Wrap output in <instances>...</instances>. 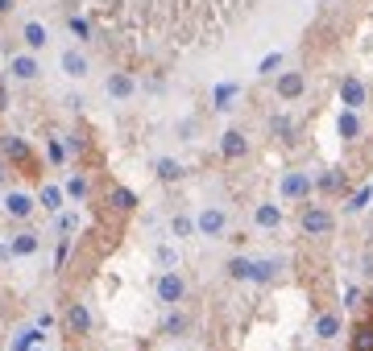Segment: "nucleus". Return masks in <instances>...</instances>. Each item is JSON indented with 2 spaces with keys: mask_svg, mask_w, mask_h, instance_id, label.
<instances>
[{
  "mask_svg": "<svg viewBox=\"0 0 373 351\" xmlns=\"http://www.w3.org/2000/svg\"><path fill=\"white\" fill-rule=\"evenodd\" d=\"M311 190H315V178H311L307 169H286L282 182H278V194H282L286 203H307Z\"/></svg>",
  "mask_w": 373,
  "mask_h": 351,
  "instance_id": "obj_1",
  "label": "nucleus"
},
{
  "mask_svg": "<svg viewBox=\"0 0 373 351\" xmlns=\"http://www.w3.org/2000/svg\"><path fill=\"white\" fill-rule=\"evenodd\" d=\"M195 232L207 235V240H220V235L228 232V211L224 207H203L195 215Z\"/></svg>",
  "mask_w": 373,
  "mask_h": 351,
  "instance_id": "obj_2",
  "label": "nucleus"
},
{
  "mask_svg": "<svg viewBox=\"0 0 373 351\" xmlns=\"http://www.w3.org/2000/svg\"><path fill=\"white\" fill-rule=\"evenodd\" d=\"M298 223H303L307 235H328L336 228V215L328 207H320V203H311V207H303V219H298Z\"/></svg>",
  "mask_w": 373,
  "mask_h": 351,
  "instance_id": "obj_3",
  "label": "nucleus"
},
{
  "mask_svg": "<svg viewBox=\"0 0 373 351\" xmlns=\"http://www.w3.org/2000/svg\"><path fill=\"white\" fill-rule=\"evenodd\" d=\"M0 149H4V157L17 165L21 174H38V169H33V149H29L21 137H4L0 140Z\"/></svg>",
  "mask_w": 373,
  "mask_h": 351,
  "instance_id": "obj_4",
  "label": "nucleus"
},
{
  "mask_svg": "<svg viewBox=\"0 0 373 351\" xmlns=\"http://www.w3.org/2000/svg\"><path fill=\"white\" fill-rule=\"evenodd\" d=\"M153 289H158V302H166V306H178L183 298H187V281L178 277L174 269H166V273L158 277V285H153Z\"/></svg>",
  "mask_w": 373,
  "mask_h": 351,
  "instance_id": "obj_5",
  "label": "nucleus"
},
{
  "mask_svg": "<svg viewBox=\"0 0 373 351\" xmlns=\"http://www.w3.org/2000/svg\"><path fill=\"white\" fill-rule=\"evenodd\" d=\"M9 74H13L17 83H29V79H38V74H42V62H38V54H33V50H25V54H9Z\"/></svg>",
  "mask_w": 373,
  "mask_h": 351,
  "instance_id": "obj_6",
  "label": "nucleus"
},
{
  "mask_svg": "<svg viewBox=\"0 0 373 351\" xmlns=\"http://www.w3.org/2000/svg\"><path fill=\"white\" fill-rule=\"evenodd\" d=\"M274 91H278V99H298V95L307 91V79H303V70H282L278 74V83H274Z\"/></svg>",
  "mask_w": 373,
  "mask_h": 351,
  "instance_id": "obj_7",
  "label": "nucleus"
},
{
  "mask_svg": "<svg viewBox=\"0 0 373 351\" xmlns=\"http://www.w3.org/2000/svg\"><path fill=\"white\" fill-rule=\"evenodd\" d=\"M245 153H249V137L241 133V128H228V133L220 137V157L224 162H241Z\"/></svg>",
  "mask_w": 373,
  "mask_h": 351,
  "instance_id": "obj_8",
  "label": "nucleus"
},
{
  "mask_svg": "<svg viewBox=\"0 0 373 351\" xmlns=\"http://www.w3.org/2000/svg\"><path fill=\"white\" fill-rule=\"evenodd\" d=\"M33 207H38V203H33V194H25V190H9V194H4V215H9V219H29Z\"/></svg>",
  "mask_w": 373,
  "mask_h": 351,
  "instance_id": "obj_9",
  "label": "nucleus"
},
{
  "mask_svg": "<svg viewBox=\"0 0 373 351\" xmlns=\"http://www.w3.org/2000/svg\"><path fill=\"white\" fill-rule=\"evenodd\" d=\"M365 99H369V91H365V83H361L357 74H345V79H340V104L357 112V108H361Z\"/></svg>",
  "mask_w": 373,
  "mask_h": 351,
  "instance_id": "obj_10",
  "label": "nucleus"
},
{
  "mask_svg": "<svg viewBox=\"0 0 373 351\" xmlns=\"http://www.w3.org/2000/svg\"><path fill=\"white\" fill-rule=\"evenodd\" d=\"M21 42H25V50H46V42H50V33H46V25L42 21H25L21 25Z\"/></svg>",
  "mask_w": 373,
  "mask_h": 351,
  "instance_id": "obj_11",
  "label": "nucleus"
},
{
  "mask_svg": "<svg viewBox=\"0 0 373 351\" xmlns=\"http://www.w3.org/2000/svg\"><path fill=\"white\" fill-rule=\"evenodd\" d=\"M253 223H257L261 232H278V228H282V211L274 207V203H257V211H253Z\"/></svg>",
  "mask_w": 373,
  "mask_h": 351,
  "instance_id": "obj_12",
  "label": "nucleus"
},
{
  "mask_svg": "<svg viewBox=\"0 0 373 351\" xmlns=\"http://www.w3.org/2000/svg\"><path fill=\"white\" fill-rule=\"evenodd\" d=\"M104 91L112 95V99H129V95L137 91V83H133V74H124V70H117V74H108Z\"/></svg>",
  "mask_w": 373,
  "mask_h": 351,
  "instance_id": "obj_13",
  "label": "nucleus"
},
{
  "mask_svg": "<svg viewBox=\"0 0 373 351\" xmlns=\"http://www.w3.org/2000/svg\"><path fill=\"white\" fill-rule=\"evenodd\" d=\"M67 327H71V335H87V330H92V314H87L83 302L67 306Z\"/></svg>",
  "mask_w": 373,
  "mask_h": 351,
  "instance_id": "obj_14",
  "label": "nucleus"
},
{
  "mask_svg": "<svg viewBox=\"0 0 373 351\" xmlns=\"http://www.w3.org/2000/svg\"><path fill=\"white\" fill-rule=\"evenodd\" d=\"M9 248H13V257H33L42 248V240H38V232H17L9 240Z\"/></svg>",
  "mask_w": 373,
  "mask_h": 351,
  "instance_id": "obj_15",
  "label": "nucleus"
},
{
  "mask_svg": "<svg viewBox=\"0 0 373 351\" xmlns=\"http://www.w3.org/2000/svg\"><path fill=\"white\" fill-rule=\"evenodd\" d=\"M237 95H241V83H220V87L212 91V108H216V112H228Z\"/></svg>",
  "mask_w": 373,
  "mask_h": 351,
  "instance_id": "obj_16",
  "label": "nucleus"
},
{
  "mask_svg": "<svg viewBox=\"0 0 373 351\" xmlns=\"http://www.w3.org/2000/svg\"><path fill=\"white\" fill-rule=\"evenodd\" d=\"M336 133H340L345 140H357V137H361V116H357L352 108H345L340 120H336Z\"/></svg>",
  "mask_w": 373,
  "mask_h": 351,
  "instance_id": "obj_17",
  "label": "nucleus"
},
{
  "mask_svg": "<svg viewBox=\"0 0 373 351\" xmlns=\"http://www.w3.org/2000/svg\"><path fill=\"white\" fill-rule=\"evenodd\" d=\"M58 62H63V70H67L71 79H83V74H87V58H83L79 50H63V58H58Z\"/></svg>",
  "mask_w": 373,
  "mask_h": 351,
  "instance_id": "obj_18",
  "label": "nucleus"
},
{
  "mask_svg": "<svg viewBox=\"0 0 373 351\" xmlns=\"http://www.w3.org/2000/svg\"><path fill=\"white\" fill-rule=\"evenodd\" d=\"M108 203H112V211L129 215V211L137 207V194H133V190H124V186H112V190H108Z\"/></svg>",
  "mask_w": 373,
  "mask_h": 351,
  "instance_id": "obj_19",
  "label": "nucleus"
},
{
  "mask_svg": "<svg viewBox=\"0 0 373 351\" xmlns=\"http://www.w3.org/2000/svg\"><path fill=\"white\" fill-rule=\"evenodd\" d=\"M352 351H373V318L352 327Z\"/></svg>",
  "mask_w": 373,
  "mask_h": 351,
  "instance_id": "obj_20",
  "label": "nucleus"
},
{
  "mask_svg": "<svg viewBox=\"0 0 373 351\" xmlns=\"http://www.w3.org/2000/svg\"><path fill=\"white\" fill-rule=\"evenodd\" d=\"M315 190H320V194H340V190H345V174H340V169L320 174V178H315Z\"/></svg>",
  "mask_w": 373,
  "mask_h": 351,
  "instance_id": "obj_21",
  "label": "nucleus"
},
{
  "mask_svg": "<svg viewBox=\"0 0 373 351\" xmlns=\"http://www.w3.org/2000/svg\"><path fill=\"white\" fill-rule=\"evenodd\" d=\"M340 327H345V323H340V314H320V318H315V335H320L323 343H328V339H336Z\"/></svg>",
  "mask_w": 373,
  "mask_h": 351,
  "instance_id": "obj_22",
  "label": "nucleus"
},
{
  "mask_svg": "<svg viewBox=\"0 0 373 351\" xmlns=\"http://www.w3.org/2000/svg\"><path fill=\"white\" fill-rule=\"evenodd\" d=\"M228 277L232 281H253V260L249 257H232L228 260Z\"/></svg>",
  "mask_w": 373,
  "mask_h": 351,
  "instance_id": "obj_23",
  "label": "nucleus"
},
{
  "mask_svg": "<svg viewBox=\"0 0 373 351\" xmlns=\"http://www.w3.org/2000/svg\"><path fill=\"white\" fill-rule=\"evenodd\" d=\"M278 277V260H253V281L257 285H270Z\"/></svg>",
  "mask_w": 373,
  "mask_h": 351,
  "instance_id": "obj_24",
  "label": "nucleus"
},
{
  "mask_svg": "<svg viewBox=\"0 0 373 351\" xmlns=\"http://www.w3.org/2000/svg\"><path fill=\"white\" fill-rule=\"evenodd\" d=\"M153 169H158V178H162V182H178V178H183V165L174 162V157H158Z\"/></svg>",
  "mask_w": 373,
  "mask_h": 351,
  "instance_id": "obj_25",
  "label": "nucleus"
},
{
  "mask_svg": "<svg viewBox=\"0 0 373 351\" xmlns=\"http://www.w3.org/2000/svg\"><path fill=\"white\" fill-rule=\"evenodd\" d=\"M42 335H38V327H29V330H17V339H13V351H38L33 343H38Z\"/></svg>",
  "mask_w": 373,
  "mask_h": 351,
  "instance_id": "obj_26",
  "label": "nucleus"
},
{
  "mask_svg": "<svg viewBox=\"0 0 373 351\" xmlns=\"http://www.w3.org/2000/svg\"><path fill=\"white\" fill-rule=\"evenodd\" d=\"M38 203H42L46 211H58V207H63V190H58V186H42Z\"/></svg>",
  "mask_w": 373,
  "mask_h": 351,
  "instance_id": "obj_27",
  "label": "nucleus"
},
{
  "mask_svg": "<svg viewBox=\"0 0 373 351\" xmlns=\"http://www.w3.org/2000/svg\"><path fill=\"white\" fill-rule=\"evenodd\" d=\"M171 232L178 235V240H187V235L195 232V219H191V215H174V219H171Z\"/></svg>",
  "mask_w": 373,
  "mask_h": 351,
  "instance_id": "obj_28",
  "label": "nucleus"
},
{
  "mask_svg": "<svg viewBox=\"0 0 373 351\" xmlns=\"http://www.w3.org/2000/svg\"><path fill=\"white\" fill-rule=\"evenodd\" d=\"M162 330H166V335H183V330H187V314H166Z\"/></svg>",
  "mask_w": 373,
  "mask_h": 351,
  "instance_id": "obj_29",
  "label": "nucleus"
},
{
  "mask_svg": "<svg viewBox=\"0 0 373 351\" xmlns=\"http://www.w3.org/2000/svg\"><path fill=\"white\" fill-rule=\"evenodd\" d=\"M67 29H71L75 38H83V42H87V38H92V25L83 21V17H67Z\"/></svg>",
  "mask_w": 373,
  "mask_h": 351,
  "instance_id": "obj_30",
  "label": "nucleus"
},
{
  "mask_svg": "<svg viewBox=\"0 0 373 351\" xmlns=\"http://www.w3.org/2000/svg\"><path fill=\"white\" fill-rule=\"evenodd\" d=\"M278 67H282V54L274 50V54H266V58H261V67H257V74H278Z\"/></svg>",
  "mask_w": 373,
  "mask_h": 351,
  "instance_id": "obj_31",
  "label": "nucleus"
},
{
  "mask_svg": "<svg viewBox=\"0 0 373 351\" xmlns=\"http://www.w3.org/2000/svg\"><path fill=\"white\" fill-rule=\"evenodd\" d=\"M67 194H71V199H87V178H83V174H75L71 182H67Z\"/></svg>",
  "mask_w": 373,
  "mask_h": 351,
  "instance_id": "obj_32",
  "label": "nucleus"
},
{
  "mask_svg": "<svg viewBox=\"0 0 373 351\" xmlns=\"http://www.w3.org/2000/svg\"><path fill=\"white\" fill-rule=\"evenodd\" d=\"M158 264H162V269H178V252H174L171 244H162V248H158Z\"/></svg>",
  "mask_w": 373,
  "mask_h": 351,
  "instance_id": "obj_33",
  "label": "nucleus"
},
{
  "mask_svg": "<svg viewBox=\"0 0 373 351\" xmlns=\"http://www.w3.org/2000/svg\"><path fill=\"white\" fill-rule=\"evenodd\" d=\"M369 199H373V190H369V186H365V190H357V194H352V199L345 203V211H361L365 203H369Z\"/></svg>",
  "mask_w": 373,
  "mask_h": 351,
  "instance_id": "obj_34",
  "label": "nucleus"
},
{
  "mask_svg": "<svg viewBox=\"0 0 373 351\" xmlns=\"http://www.w3.org/2000/svg\"><path fill=\"white\" fill-rule=\"evenodd\" d=\"M274 133H278V137H291V120L286 116H274V124H270Z\"/></svg>",
  "mask_w": 373,
  "mask_h": 351,
  "instance_id": "obj_35",
  "label": "nucleus"
},
{
  "mask_svg": "<svg viewBox=\"0 0 373 351\" xmlns=\"http://www.w3.org/2000/svg\"><path fill=\"white\" fill-rule=\"evenodd\" d=\"M50 162H54V165L63 162V145H58V140H50Z\"/></svg>",
  "mask_w": 373,
  "mask_h": 351,
  "instance_id": "obj_36",
  "label": "nucleus"
},
{
  "mask_svg": "<svg viewBox=\"0 0 373 351\" xmlns=\"http://www.w3.org/2000/svg\"><path fill=\"white\" fill-rule=\"evenodd\" d=\"M4 178H9V174H4V162H0V186H4Z\"/></svg>",
  "mask_w": 373,
  "mask_h": 351,
  "instance_id": "obj_37",
  "label": "nucleus"
},
{
  "mask_svg": "<svg viewBox=\"0 0 373 351\" xmlns=\"http://www.w3.org/2000/svg\"><path fill=\"white\" fill-rule=\"evenodd\" d=\"M0 108H4V83H0Z\"/></svg>",
  "mask_w": 373,
  "mask_h": 351,
  "instance_id": "obj_38",
  "label": "nucleus"
},
{
  "mask_svg": "<svg viewBox=\"0 0 373 351\" xmlns=\"http://www.w3.org/2000/svg\"><path fill=\"white\" fill-rule=\"evenodd\" d=\"M369 302H373V298H369Z\"/></svg>",
  "mask_w": 373,
  "mask_h": 351,
  "instance_id": "obj_39",
  "label": "nucleus"
}]
</instances>
